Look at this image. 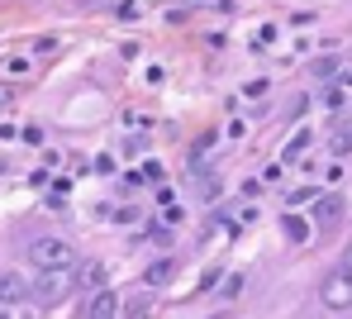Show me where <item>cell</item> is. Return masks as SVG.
Instances as JSON below:
<instances>
[{
    "instance_id": "cell-3",
    "label": "cell",
    "mask_w": 352,
    "mask_h": 319,
    "mask_svg": "<svg viewBox=\"0 0 352 319\" xmlns=\"http://www.w3.org/2000/svg\"><path fill=\"white\" fill-rule=\"evenodd\" d=\"M319 300H324L329 310H352V276L343 272V267L324 272V281H319Z\"/></svg>"
},
{
    "instance_id": "cell-9",
    "label": "cell",
    "mask_w": 352,
    "mask_h": 319,
    "mask_svg": "<svg viewBox=\"0 0 352 319\" xmlns=\"http://www.w3.org/2000/svg\"><path fill=\"white\" fill-rule=\"evenodd\" d=\"M305 148H309V129H300V133H295L291 143H286V162H295V157H300Z\"/></svg>"
},
{
    "instance_id": "cell-5",
    "label": "cell",
    "mask_w": 352,
    "mask_h": 319,
    "mask_svg": "<svg viewBox=\"0 0 352 319\" xmlns=\"http://www.w3.org/2000/svg\"><path fill=\"white\" fill-rule=\"evenodd\" d=\"M338 214H343V195H319V200H314V219H319L324 229H333Z\"/></svg>"
},
{
    "instance_id": "cell-8",
    "label": "cell",
    "mask_w": 352,
    "mask_h": 319,
    "mask_svg": "<svg viewBox=\"0 0 352 319\" xmlns=\"http://www.w3.org/2000/svg\"><path fill=\"white\" fill-rule=\"evenodd\" d=\"M329 148H333L338 157H343V153H352V129H333V133H329Z\"/></svg>"
},
{
    "instance_id": "cell-1",
    "label": "cell",
    "mask_w": 352,
    "mask_h": 319,
    "mask_svg": "<svg viewBox=\"0 0 352 319\" xmlns=\"http://www.w3.org/2000/svg\"><path fill=\"white\" fill-rule=\"evenodd\" d=\"M29 267H34V272H72V267H76V248H72L67 239L43 234V239L29 243Z\"/></svg>"
},
{
    "instance_id": "cell-14",
    "label": "cell",
    "mask_w": 352,
    "mask_h": 319,
    "mask_svg": "<svg viewBox=\"0 0 352 319\" xmlns=\"http://www.w3.org/2000/svg\"><path fill=\"white\" fill-rule=\"evenodd\" d=\"M0 319H5V305H0Z\"/></svg>"
},
{
    "instance_id": "cell-2",
    "label": "cell",
    "mask_w": 352,
    "mask_h": 319,
    "mask_svg": "<svg viewBox=\"0 0 352 319\" xmlns=\"http://www.w3.org/2000/svg\"><path fill=\"white\" fill-rule=\"evenodd\" d=\"M67 291H72V276L67 272H38L34 276V305H43V310H53V305H62L67 300Z\"/></svg>"
},
{
    "instance_id": "cell-12",
    "label": "cell",
    "mask_w": 352,
    "mask_h": 319,
    "mask_svg": "<svg viewBox=\"0 0 352 319\" xmlns=\"http://www.w3.org/2000/svg\"><path fill=\"white\" fill-rule=\"evenodd\" d=\"M5 100H10V91H0V110H5Z\"/></svg>"
},
{
    "instance_id": "cell-7",
    "label": "cell",
    "mask_w": 352,
    "mask_h": 319,
    "mask_svg": "<svg viewBox=\"0 0 352 319\" xmlns=\"http://www.w3.org/2000/svg\"><path fill=\"white\" fill-rule=\"evenodd\" d=\"M281 234H286L291 243H305V239H309V224H305L300 214H286V219H281Z\"/></svg>"
},
{
    "instance_id": "cell-6",
    "label": "cell",
    "mask_w": 352,
    "mask_h": 319,
    "mask_svg": "<svg viewBox=\"0 0 352 319\" xmlns=\"http://www.w3.org/2000/svg\"><path fill=\"white\" fill-rule=\"evenodd\" d=\"M119 315V296L115 291H96V300L86 305V319H115Z\"/></svg>"
},
{
    "instance_id": "cell-11",
    "label": "cell",
    "mask_w": 352,
    "mask_h": 319,
    "mask_svg": "<svg viewBox=\"0 0 352 319\" xmlns=\"http://www.w3.org/2000/svg\"><path fill=\"white\" fill-rule=\"evenodd\" d=\"M338 267H343V272L352 276V239H348V248H343V257H338Z\"/></svg>"
},
{
    "instance_id": "cell-13",
    "label": "cell",
    "mask_w": 352,
    "mask_h": 319,
    "mask_svg": "<svg viewBox=\"0 0 352 319\" xmlns=\"http://www.w3.org/2000/svg\"><path fill=\"white\" fill-rule=\"evenodd\" d=\"M343 86H352V72H348V76H343Z\"/></svg>"
},
{
    "instance_id": "cell-10",
    "label": "cell",
    "mask_w": 352,
    "mask_h": 319,
    "mask_svg": "<svg viewBox=\"0 0 352 319\" xmlns=\"http://www.w3.org/2000/svg\"><path fill=\"white\" fill-rule=\"evenodd\" d=\"M167 276H172V262H153V267H148V281H153V286H162Z\"/></svg>"
},
{
    "instance_id": "cell-4",
    "label": "cell",
    "mask_w": 352,
    "mask_h": 319,
    "mask_svg": "<svg viewBox=\"0 0 352 319\" xmlns=\"http://www.w3.org/2000/svg\"><path fill=\"white\" fill-rule=\"evenodd\" d=\"M34 296V281L19 272H0V305H24Z\"/></svg>"
}]
</instances>
